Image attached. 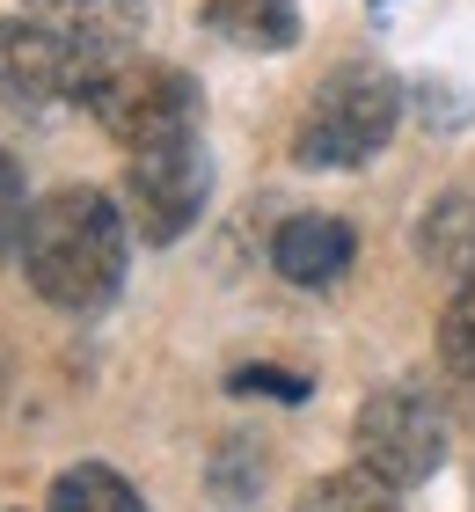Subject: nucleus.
I'll list each match as a JSON object with an SVG mask.
<instances>
[{
    "mask_svg": "<svg viewBox=\"0 0 475 512\" xmlns=\"http://www.w3.org/2000/svg\"><path fill=\"white\" fill-rule=\"evenodd\" d=\"M125 242H132L125 205L95 183H66V191L37 198L30 235H22V271L52 308L95 315L125 286Z\"/></svg>",
    "mask_w": 475,
    "mask_h": 512,
    "instance_id": "1",
    "label": "nucleus"
},
{
    "mask_svg": "<svg viewBox=\"0 0 475 512\" xmlns=\"http://www.w3.org/2000/svg\"><path fill=\"white\" fill-rule=\"evenodd\" d=\"M402 125V81L380 66H337L293 132L300 169H366Z\"/></svg>",
    "mask_w": 475,
    "mask_h": 512,
    "instance_id": "2",
    "label": "nucleus"
},
{
    "mask_svg": "<svg viewBox=\"0 0 475 512\" xmlns=\"http://www.w3.org/2000/svg\"><path fill=\"white\" fill-rule=\"evenodd\" d=\"M351 469L380 476L388 491H417L424 476H439L446 461V410L432 403V388L417 381H395L359 403V417H351Z\"/></svg>",
    "mask_w": 475,
    "mask_h": 512,
    "instance_id": "3",
    "label": "nucleus"
},
{
    "mask_svg": "<svg viewBox=\"0 0 475 512\" xmlns=\"http://www.w3.org/2000/svg\"><path fill=\"white\" fill-rule=\"evenodd\" d=\"M110 52L52 30L37 15H0V96L22 110H59V103H95L110 81Z\"/></svg>",
    "mask_w": 475,
    "mask_h": 512,
    "instance_id": "4",
    "label": "nucleus"
},
{
    "mask_svg": "<svg viewBox=\"0 0 475 512\" xmlns=\"http://www.w3.org/2000/svg\"><path fill=\"white\" fill-rule=\"evenodd\" d=\"M88 110H95V125H103L125 154H147V147H169V139L198 132V81H190L183 66L117 59Z\"/></svg>",
    "mask_w": 475,
    "mask_h": 512,
    "instance_id": "5",
    "label": "nucleus"
},
{
    "mask_svg": "<svg viewBox=\"0 0 475 512\" xmlns=\"http://www.w3.org/2000/svg\"><path fill=\"white\" fill-rule=\"evenodd\" d=\"M205 198H212V161L198 147V132L132 154V169H125V220H132L139 242H154V249L183 242L190 227H198Z\"/></svg>",
    "mask_w": 475,
    "mask_h": 512,
    "instance_id": "6",
    "label": "nucleus"
},
{
    "mask_svg": "<svg viewBox=\"0 0 475 512\" xmlns=\"http://www.w3.org/2000/svg\"><path fill=\"white\" fill-rule=\"evenodd\" d=\"M351 256H359V235H351L337 213H293V220H278V235H271V271L285 286H307V293L337 286L351 271Z\"/></svg>",
    "mask_w": 475,
    "mask_h": 512,
    "instance_id": "7",
    "label": "nucleus"
},
{
    "mask_svg": "<svg viewBox=\"0 0 475 512\" xmlns=\"http://www.w3.org/2000/svg\"><path fill=\"white\" fill-rule=\"evenodd\" d=\"M22 15L52 22V30L95 44V52H132L139 30H147V0H22Z\"/></svg>",
    "mask_w": 475,
    "mask_h": 512,
    "instance_id": "8",
    "label": "nucleus"
},
{
    "mask_svg": "<svg viewBox=\"0 0 475 512\" xmlns=\"http://www.w3.org/2000/svg\"><path fill=\"white\" fill-rule=\"evenodd\" d=\"M205 30L234 52H293L300 44V0H205Z\"/></svg>",
    "mask_w": 475,
    "mask_h": 512,
    "instance_id": "9",
    "label": "nucleus"
},
{
    "mask_svg": "<svg viewBox=\"0 0 475 512\" xmlns=\"http://www.w3.org/2000/svg\"><path fill=\"white\" fill-rule=\"evenodd\" d=\"M417 256L432 271L475 278V191H439L417 220Z\"/></svg>",
    "mask_w": 475,
    "mask_h": 512,
    "instance_id": "10",
    "label": "nucleus"
},
{
    "mask_svg": "<svg viewBox=\"0 0 475 512\" xmlns=\"http://www.w3.org/2000/svg\"><path fill=\"white\" fill-rule=\"evenodd\" d=\"M44 512H147V498H139L110 461H74V469L52 483V505Z\"/></svg>",
    "mask_w": 475,
    "mask_h": 512,
    "instance_id": "11",
    "label": "nucleus"
},
{
    "mask_svg": "<svg viewBox=\"0 0 475 512\" xmlns=\"http://www.w3.org/2000/svg\"><path fill=\"white\" fill-rule=\"evenodd\" d=\"M293 512H402V491H388V483L366 476V469H337V476L307 483Z\"/></svg>",
    "mask_w": 475,
    "mask_h": 512,
    "instance_id": "12",
    "label": "nucleus"
},
{
    "mask_svg": "<svg viewBox=\"0 0 475 512\" xmlns=\"http://www.w3.org/2000/svg\"><path fill=\"white\" fill-rule=\"evenodd\" d=\"M439 359L454 381H475V278H461V293L439 315Z\"/></svg>",
    "mask_w": 475,
    "mask_h": 512,
    "instance_id": "13",
    "label": "nucleus"
},
{
    "mask_svg": "<svg viewBox=\"0 0 475 512\" xmlns=\"http://www.w3.org/2000/svg\"><path fill=\"white\" fill-rule=\"evenodd\" d=\"M30 213H37L30 183H22L15 154H0V256H15V249H22V235H30Z\"/></svg>",
    "mask_w": 475,
    "mask_h": 512,
    "instance_id": "14",
    "label": "nucleus"
},
{
    "mask_svg": "<svg viewBox=\"0 0 475 512\" xmlns=\"http://www.w3.org/2000/svg\"><path fill=\"white\" fill-rule=\"evenodd\" d=\"M234 395H285V403H300L307 381H293L285 366H242V374H234Z\"/></svg>",
    "mask_w": 475,
    "mask_h": 512,
    "instance_id": "15",
    "label": "nucleus"
}]
</instances>
